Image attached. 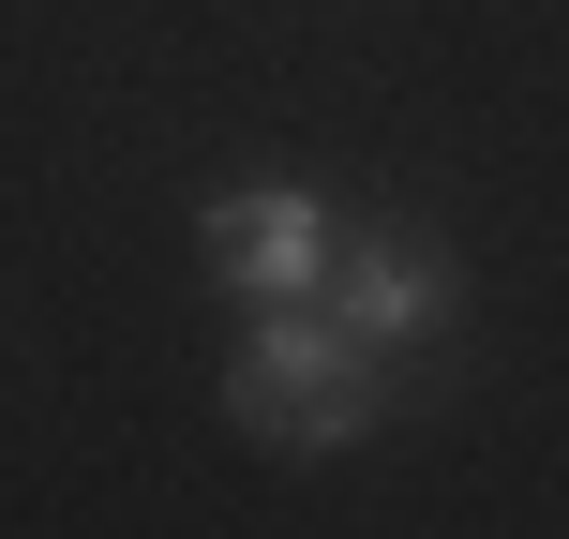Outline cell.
I'll return each instance as SVG.
<instances>
[{
	"label": "cell",
	"mask_w": 569,
	"mask_h": 539,
	"mask_svg": "<svg viewBox=\"0 0 569 539\" xmlns=\"http://www.w3.org/2000/svg\"><path fill=\"white\" fill-rule=\"evenodd\" d=\"M375 375L390 360H375L330 300H270L256 330H240V360H226V405L270 450H345V435H375Z\"/></svg>",
	"instance_id": "cell-1"
},
{
	"label": "cell",
	"mask_w": 569,
	"mask_h": 539,
	"mask_svg": "<svg viewBox=\"0 0 569 539\" xmlns=\"http://www.w3.org/2000/svg\"><path fill=\"white\" fill-rule=\"evenodd\" d=\"M196 256H210V285H240V300H330L345 226L315 196H284V180H256V196H210L196 210Z\"/></svg>",
	"instance_id": "cell-2"
},
{
	"label": "cell",
	"mask_w": 569,
	"mask_h": 539,
	"mask_svg": "<svg viewBox=\"0 0 569 539\" xmlns=\"http://www.w3.org/2000/svg\"><path fill=\"white\" fill-rule=\"evenodd\" d=\"M330 315L390 360V345H420L435 315H450V256H435L420 226H345V256H330Z\"/></svg>",
	"instance_id": "cell-3"
}]
</instances>
